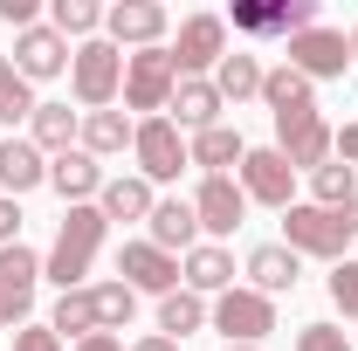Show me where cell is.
Instances as JSON below:
<instances>
[{
	"mask_svg": "<svg viewBox=\"0 0 358 351\" xmlns=\"http://www.w3.org/2000/svg\"><path fill=\"white\" fill-rule=\"evenodd\" d=\"M14 351H62V338L48 324H28V331H14Z\"/></svg>",
	"mask_w": 358,
	"mask_h": 351,
	"instance_id": "obj_37",
	"label": "cell"
},
{
	"mask_svg": "<svg viewBox=\"0 0 358 351\" xmlns=\"http://www.w3.org/2000/svg\"><path fill=\"white\" fill-rule=\"evenodd\" d=\"M131 351H179V345H173V338H138Z\"/></svg>",
	"mask_w": 358,
	"mask_h": 351,
	"instance_id": "obj_43",
	"label": "cell"
},
{
	"mask_svg": "<svg viewBox=\"0 0 358 351\" xmlns=\"http://www.w3.org/2000/svg\"><path fill=\"white\" fill-rule=\"evenodd\" d=\"M117 282L138 289V296H173L179 289V262L166 248H152V241H124V255H117Z\"/></svg>",
	"mask_w": 358,
	"mask_h": 351,
	"instance_id": "obj_13",
	"label": "cell"
},
{
	"mask_svg": "<svg viewBox=\"0 0 358 351\" xmlns=\"http://www.w3.org/2000/svg\"><path fill=\"white\" fill-rule=\"evenodd\" d=\"M207 317H214V331L227 345H262L275 331V296H262V289H221Z\"/></svg>",
	"mask_w": 358,
	"mask_h": 351,
	"instance_id": "obj_6",
	"label": "cell"
},
{
	"mask_svg": "<svg viewBox=\"0 0 358 351\" xmlns=\"http://www.w3.org/2000/svg\"><path fill=\"white\" fill-rule=\"evenodd\" d=\"M282 248H296V255H324V262H345V248H352V227L331 214V207H282Z\"/></svg>",
	"mask_w": 358,
	"mask_h": 351,
	"instance_id": "obj_5",
	"label": "cell"
},
{
	"mask_svg": "<svg viewBox=\"0 0 358 351\" xmlns=\"http://www.w3.org/2000/svg\"><path fill=\"white\" fill-rule=\"evenodd\" d=\"M234 28L241 35H282V42H296L303 28H317V0H234Z\"/></svg>",
	"mask_w": 358,
	"mask_h": 351,
	"instance_id": "obj_10",
	"label": "cell"
},
{
	"mask_svg": "<svg viewBox=\"0 0 358 351\" xmlns=\"http://www.w3.org/2000/svg\"><path fill=\"white\" fill-rule=\"evenodd\" d=\"M69 89H76L83 110H110V96L124 89V48H110L103 35L96 42H76V55H69Z\"/></svg>",
	"mask_w": 358,
	"mask_h": 351,
	"instance_id": "obj_2",
	"label": "cell"
},
{
	"mask_svg": "<svg viewBox=\"0 0 358 351\" xmlns=\"http://www.w3.org/2000/svg\"><path fill=\"white\" fill-rule=\"evenodd\" d=\"M76 138H83V117H76L69 103H35V117H28V145H35L42 159L76 152Z\"/></svg>",
	"mask_w": 358,
	"mask_h": 351,
	"instance_id": "obj_19",
	"label": "cell"
},
{
	"mask_svg": "<svg viewBox=\"0 0 358 351\" xmlns=\"http://www.w3.org/2000/svg\"><path fill=\"white\" fill-rule=\"evenodd\" d=\"M331 145L338 131L317 117V110H296V117H275V152L296 166V173H317V166H331Z\"/></svg>",
	"mask_w": 358,
	"mask_h": 351,
	"instance_id": "obj_9",
	"label": "cell"
},
{
	"mask_svg": "<svg viewBox=\"0 0 358 351\" xmlns=\"http://www.w3.org/2000/svg\"><path fill=\"white\" fill-rule=\"evenodd\" d=\"M296 351H352V338H345L338 324H303V331H296Z\"/></svg>",
	"mask_w": 358,
	"mask_h": 351,
	"instance_id": "obj_36",
	"label": "cell"
},
{
	"mask_svg": "<svg viewBox=\"0 0 358 351\" xmlns=\"http://www.w3.org/2000/svg\"><path fill=\"white\" fill-rule=\"evenodd\" d=\"M69 55H76V48L62 42L48 21H35V28H21V35H14V69H21L28 83H48V76H62V69H69Z\"/></svg>",
	"mask_w": 358,
	"mask_h": 351,
	"instance_id": "obj_14",
	"label": "cell"
},
{
	"mask_svg": "<svg viewBox=\"0 0 358 351\" xmlns=\"http://www.w3.org/2000/svg\"><path fill=\"white\" fill-rule=\"evenodd\" d=\"M289 69L303 76V83H338L345 69H352V48H345V35L338 28H303L296 42H289Z\"/></svg>",
	"mask_w": 358,
	"mask_h": 351,
	"instance_id": "obj_7",
	"label": "cell"
},
{
	"mask_svg": "<svg viewBox=\"0 0 358 351\" xmlns=\"http://www.w3.org/2000/svg\"><path fill=\"white\" fill-rule=\"evenodd\" d=\"M76 351H124V338H110V331H96V338H83Z\"/></svg>",
	"mask_w": 358,
	"mask_h": 351,
	"instance_id": "obj_41",
	"label": "cell"
},
{
	"mask_svg": "<svg viewBox=\"0 0 358 351\" xmlns=\"http://www.w3.org/2000/svg\"><path fill=\"white\" fill-rule=\"evenodd\" d=\"M345 48H352V62H358V28H352V35H345Z\"/></svg>",
	"mask_w": 358,
	"mask_h": 351,
	"instance_id": "obj_44",
	"label": "cell"
},
{
	"mask_svg": "<svg viewBox=\"0 0 358 351\" xmlns=\"http://www.w3.org/2000/svg\"><path fill=\"white\" fill-rule=\"evenodd\" d=\"M35 117V89H28V76L0 55V124H7V138H14V124H28Z\"/></svg>",
	"mask_w": 358,
	"mask_h": 351,
	"instance_id": "obj_30",
	"label": "cell"
},
{
	"mask_svg": "<svg viewBox=\"0 0 358 351\" xmlns=\"http://www.w3.org/2000/svg\"><path fill=\"white\" fill-rule=\"evenodd\" d=\"M221 55H227V21L221 14H186L179 21V42H173L179 76H207V69H221Z\"/></svg>",
	"mask_w": 358,
	"mask_h": 351,
	"instance_id": "obj_8",
	"label": "cell"
},
{
	"mask_svg": "<svg viewBox=\"0 0 358 351\" xmlns=\"http://www.w3.org/2000/svg\"><path fill=\"white\" fill-rule=\"evenodd\" d=\"M35 282H42V255L21 248V241H7L0 248V289L7 296H35Z\"/></svg>",
	"mask_w": 358,
	"mask_h": 351,
	"instance_id": "obj_32",
	"label": "cell"
},
{
	"mask_svg": "<svg viewBox=\"0 0 358 351\" xmlns=\"http://www.w3.org/2000/svg\"><path fill=\"white\" fill-rule=\"evenodd\" d=\"M296 275H303V255H296V248H282V241H262V248H248V289H262V296H282V289H296Z\"/></svg>",
	"mask_w": 358,
	"mask_h": 351,
	"instance_id": "obj_21",
	"label": "cell"
},
{
	"mask_svg": "<svg viewBox=\"0 0 358 351\" xmlns=\"http://www.w3.org/2000/svg\"><path fill=\"white\" fill-rule=\"evenodd\" d=\"M166 35V7L159 0H117V7H103V42L110 48H159Z\"/></svg>",
	"mask_w": 358,
	"mask_h": 351,
	"instance_id": "obj_12",
	"label": "cell"
},
{
	"mask_svg": "<svg viewBox=\"0 0 358 351\" xmlns=\"http://www.w3.org/2000/svg\"><path fill=\"white\" fill-rule=\"evenodd\" d=\"M331 303L345 310V317H358V262H352V255L331 262Z\"/></svg>",
	"mask_w": 358,
	"mask_h": 351,
	"instance_id": "obj_35",
	"label": "cell"
},
{
	"mask_svg": "<svg viewBox=\"0 0 358 351\" xmlns=\"http://www.w3.org/2000/svg\"><path fill=\"white\" fill-rule=\"evenodd\" d=\"M21 241V200H0V248Z\"/></svg>",
	"mask_w": 358,
	"mask_h": 351,
	"instance_id": "obj_39",
	"label": "cell"
},
{
	"mask_svg": "<svg viewBox=\"0 0 358 351\" xmlns=\"http://www.w3.org/2000/svg\"><path fill=\"white\" fill-rule=\"evenodd\" d=\"M179 282H186L193 296H221V289H234V255H227L221 241H200V248H186Z\"/></svg>",
	"mask_w": 358,
	"mask_h": 351,
	"instance_id": "obj_18",
	"label": "cell"
},
{
	"mask_svg": "<svg viewBox=\"0 0 358 351\" xmlns=\"http://www.w3.org/2000/svg\"><path fill=\"white\" fill-rule=\"evenodd\" d=\"M262 103H268V117H296V110H317V96H310V83L282 62V69H268L262 76Z\"/></svg>",
	"mask_w": 358,
	"mask_h": 351,
	"instance_id": "obj_27",
	"label": "cell"
},
{
	"mask_svg": "<svg viewBox=\"0 0 358 351\" xmlns=\"http://www.w3.org/2000/svg\"><path fill=\"white\" fill-rule=\"evenodd\" d=\"M90 296H96V324H103L110 338H117V331L138 317V289H124V282H96Z\"/></svg>",
	"mask_w": 358,
	"mask_h": 351,
	"instance_id": "obj_34",
	"label": "cell"
},
{
	"mask_svg": "<svg viewBox=\"0 0 358 351\" xmlns=\"http://www.w3.org/2000/svg\"><path fill=\"white\" fill-rule=\"evenodd\" d=\"M262 62L248 55V48H227L221 69H214V89H221V103H248V96H262Z\"/></svg>",
	"mask_w": 358,
	"mask_h": 351,
	"instance_id": "obj_25",
	"label": "cell"
},
{
	"mask_svg": "<svg viewBox=\"0 0 358 351\" xmlns=\"http://www.w3.org/2000/svg\"><path fill=\"white\" fill-rule=\"evenodd\" d=\"M48 186H55V193H62L69 207H90V200L103 193V166H96V159H90L83 145H76V152L48 159Z\"/></svg>",
	"mask_w": 358,
	"mask_h": 351,
	"instance_id": "obj_20",
	"label": "cell"
},
{
	"mask_svg": "<svg viewBox=\"0 0 358 351\" xmlns=\"http://www.w3.org/2000/svg\"><path fill=\"white\" fill-rule=\"evenodd\" d=\"M35 186H48V159L28 138H0V200H21Z\"/></svg>",
	"mask_w": 358,
	"mask_h": 351,
	"instance_id": "obj_17",
	"label": "cell"
},
{
	"mask_svg": "<svg viewBox=\"0 0 358 351\" xmlns=\"http://www.w3.org/2000/svg\"><path fill=\"white\" fill-rule=\"evenodd\" d=\"M166 110H173L179 131H193V138L214 131V124H221V89H214V76H179V89H173Z\"/></svg>",
	"mask_w": 358,
	"mask_h": 351,
	"instance_id": "obj_16",
	"label": "cell"
},
{
	"mask_svg": "<svg viewBox=\"0 0 358 351\" xmlns=\"http://www.w3.org/2000/svg\"><path fill=\"white\" fill-rule=\"evenodd\" d=\"M234 173H241V193L262 200V207H289V193H296V166H289L275 145H248V159H241Z\"/></svg>",
	"mask_w": 358,
	"mask_h": 351,
	"instance_id": "obj_11",
	"label": "cell"
},
{
	"mask_svg": "<svg viewBox=\"0 0 358 351\" xmlns=\"http://www.w3.org/2000/svg\"><path fill=\"white\" fill-rule=\"evenodd\" d=\"M131 159H138V179L145 186H166L193 166V152H186V131H179L173 117H138V138H131Z\"/></svg>",
	"mask_w": 358,
	"mask_h": 351,
	"instance_id": "obj_3",
	"label": "cell"
},
{
	"mask_svg": "<svg viewBox=\"0 0 358 351\" xmlns=\"http://www.w3.org/2000/svg\"><path fill=\"white\" fill-rule=\"evenodd\" d=\"M338 220L352 227V241H358V193H352V200H345V207H338Z\"/></svg>",
	"mask_w": 358,
	"mask_h": 351,
	"instance_id": "obj_42",
	"label": "cell"
},
{
	"mask_svg": "<svg viewBox=\"0 0 358 351\" xmlns=\"http://www.w3.org/2000/svg\"><path fill=\"white\" fill-rule=\"evenodd\" d=\"M96 207H103V220H152V186L138 173H117V179H103V193H96Z\"/></svg>",
	"mask_w": 358,
	"mask_h": 351,
	"instance_id": "obj_24",
	"label": "cell"
},
{
	"mask_svg": "<svg viewBox=\"0 0 358 351\" xmlns=\"http://www.w3.org/2000/svg\"><path fill=\"white\" fill-rule=\"evenodd\" d=\"M179 89V69H173V48H138L124 55V110H145V117H159L166 103H173Z\"/></svg>",
	"mask_w": 358,
	"mask_h": 351,
	"instance_id": "obj_4",
	"label": "cell"
},
{
	"mask_svg": "<svg viewBox=\"0 0 358 351\" xmlns=\"http://www.w3.org/2000/svg\"><path fill=\"white\" fill-rule=\"evenodd\" d=\"M310 193H317L310 207H331V214H338V207L358 193V173L345 166V159H331V166H317V173H310Z\"/></svg>",
	"mask_w": 358,
	"mask_h": 351,
	"instance_id": "obj_33",
	"label": "cell"
},
{
	"mask_svg": "<svg viewBox=\"0 0 358 351\" xmlns=\"http://www.w3.org/2000/svg\"><path fill=\"white\" fill-rule=\"evenodd\" d=\"M21 317H28V296H7L0 289V324H21Z\"/></svg>",
	"mask_w": 358,
	"mask_h": 351,
	"instance_id": "obj_40",
	"label": "cell"
},
{
	"mask_svg": "<svg viewBox=\"0 0 358 351\" xmlns=\"http://www.w3.org/2000/svg\"><path fill=\"white\" fill-rule=\"evenodd\" d=\"M331 159H345V166L358 173V117L345 124V131H338V145H331Z\"/></svg>",
	"mask_w": 358,
	"mask_h": 351,
	"instance_id": "obj_38",
	"label": "cell"
},
{
	"mask_svg": "<svg viewBox=\"0 0 358 351\" xmlns=\"http://www.w3.org/2000/svg\"><path fill=\"white\" fill-rule=\"evenodd\" d=\"M103 207L90 200V207H69L62 227H55V248L42 255V275L69 296V289H90V262H96V248H103Z\"/></svg>",
	"mask_w": 358,
	"mask_h": 351,
	"instance_id": "obj_1",
	"label": "cell"
},
{
	"mask_svg": "<svg viewBox=\"0 0 358 351\" xmlns=\"http://www.w3.org/2000/svg\"><path fill=\"white\" fill-rule=\"evenodd\" d=\"M227 351H262V345H227Z\"/></svg>",
	"mask_w": 358,
	"mask_h": 351,
	"instance_id": "obj_45",
	"label": "cell"
},
{
	"mask_svg": "<svg viewBox=\"0 0 358 351\" xmlns=\"http://www.w3.org/2000/svg\"><path fill=\"white\" fill-rule=\"evenodd\" d=\"M131 138H138V124L124 110H83V138H76V145H83L90 159H117Z\"/></svg>",
	"mask_w": 358,
	"mask_h": 351,
	"instance_id": "obj_23",
	"label": "cell"
},
{
	"mask_svg": "<svg viewBox=\"0 0 358 351\" xmlns=\"http://www.w3.org/2000/svg\"><path fill=\"white\" fill-rule=\"evenodd\" d=\"M48 28H55L62 42H69V35H76V42H96L103 7H96V0H55V7H48Z\"/></svg>",
	"mask_w": 358,
	"mask_h": 351,
	"instance_id": "obj_31",
	"label": "cell"
},
{
	"mask_svg": "<svg viewBox=\"0 0 358 351\" xmlns=\"http://www.w3.org/2000/svg\"><path fill=\"white\" fill-rule=\"evenodd\" d=\"M193 214H200V234H234L241 214H248V193H241V179H200V193H193Z\"/></svg>",
	"mask_w": 358,
	"mask_h": 351,
	"instance_id": "obj_15",
	"label": "cell"
},
{
	"mask_svg": "<svg viewBox=\"0 0 358 351\" xmlns=\"http://www.w3.org/2000/svg\"><path fill=\"white\" fill-rule=\"evenodd\" d=\"M207 324V303L193 296V289H173V296H159V338H186V331H200Z\"/></svg>",
	"mask_w": 358,
	"mask_h": 351,
	"instance_id": "obj_29",
	"label": "cell"
},
{
	"mask_svg": "<svg viewBox=\"0 0 358 351\" xmlns=\"http://www.w3.org/2000/svg\"><path fill=\"white\" fill-rule=\"evenodd\" d=\"M186 152H193V166H200L207 179H221L227 166H241V159H248V145H241V131H234V124H214V131H200Z\"/></svg>",
	"mask_w": 358,
	"mask_h": 351,
	"instance_id": "obj_26",
	"label": "cell"
},
{
	"mask_svg": "<svg viewBox=\"0 0 358 351\" xmlns=\"http://www.w3.org/2000/svg\"><path fill=\"white\" fill-rule=\"evenodd\" d=\"M48 331H55V338L69 331L76 345H83V338H96V331H103V324H96V296H90V289H69V296H55V310H48Z\"/></svg>",
	"mask_w": 358,
	"mask_h": 351,
	"instance_id": "obj_28",
	"label": "cell"
},
{
	"mask_svg": "<svg viewBox=\"0 0 358 351\" xmlns=\"http://www.w3.org/2000/svg\"><path fill=\"white\" fill-rule=\"evenodd\" d=\"M152 248H166V255H186V248H200V214H193V200H159L152 207Z\"/></svg>",
	"mask_w": 358,
	"mask_h": 351,
	"instance_id": "obj_22",
	"label": "cell"
}]
</instances>
